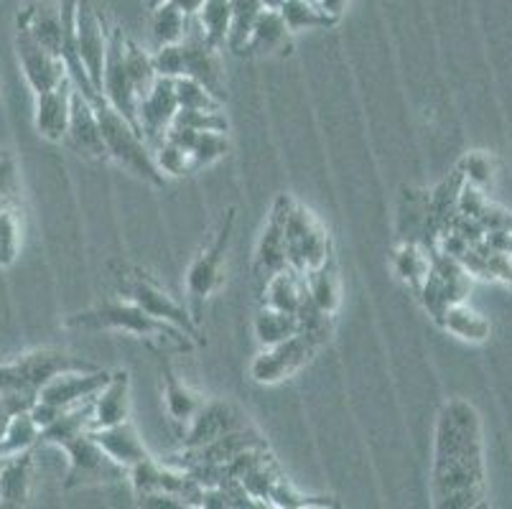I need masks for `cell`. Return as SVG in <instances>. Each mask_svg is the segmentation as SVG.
I'll use <instances>...</instances> for the list:
<instances>
[{
	"label": "cell",
	"instance_id": "7a4b0ae2",
	"mask_svg": "<svg viewBox=\"0 0 512 509\" xmlns=\"http://www.w3.org/2000/svg\"><path fill=\"white\" fill-rule=\"evenodd\" d=\"M95 110L97 120H100V133L107 158H113L120 166L128 168L130 174L141 176V179L151 181V184H164V176H161V171L153 163V153L146 140H143L141 130L107 105L105 97L95 100Z\"/></svg>",
	"mask_w": 512,
	"mask_h": 509
},
{
	"label": "cell",
	"instance_id": "d4e9b609",
	"mask_svg": "<svg viewBox=\"0 0 512 509\" xmlns=\"http://www.w3.org/2000/svg\"><path fill=\"white\" fill-rule=\"evenodd\" d=\"M199 28H202L204 39L209 46L220 49L227 44V34H230V18H232V3L230 0H204L197 16Z\"/></svg>",
	"mask_w": 512,
	"mask_h": 509
},
{
	"label": "cell",
	"instance_id": "c3c4849f",
	"mask_svg": "<svg viewBox=\"0 0 512 509\" xmlns=\"http://www.w3.org/2000/svg\"><path fill=\"white\" fill-rule=\"evenodd\" d=\"M158 3H164V0H151V8L158 6Z\"/></svg>",
	"mask_w": 512,
	"mask_h": 509
},
{
	"label": "cell",
	"instance_id": "5bb4252c",
	"mask_svg": "<svg viewBox=\"0 0 512 509\" xmlns=\"http://www.w3.org/2000/svg\"><path fill=\"white\" fill-rule=\"evenodd\" d=\"M72 95L74 84L69 77L54 90L36 95L34 125L41 138L51 140V143H64L69 130V115H72Z\"/></svg>",
	"mask_w": 512,
	"mask_h": 509
},
{
	"label": "cell",
	"instance_id": "83f0119b",
	"mask_svg": "<svg viewBox=\"0 0 512 509\" xmlns=\"http://www.w3.org/2000/svg\"><path fill=\"white\" fill-rule=\"evenodd\" d=\"M288 26L278 11H263L260 18L255 21L253 34H250L248 49L250 54H271V51L281 49L288 39Z\"/></svg>",
	"mask_w": 512,
	"mask_h": 509
},
{
	"label": "cell",
	"instance_id": "8d00e7d4",
	"mask_svg": "<svg viewBox=\"0 0 512 509\" xmlns=\"http://www.w3.org/2000/svg\"><path fill=\"white\" fill-rule=\"evenodd\" d=\"M153 153V163L156 168L161 171V176H184V174H192L194 171V163L189 151H184L181 146H176L174 140L164 138L161 143L151 148Z\"/></svg>",
	"mask_w": 512,
	"mask_h": 509
},
{
	"label": "cell",
	"instance_id": "ee69618b",
	"mask_svg": "<svg viewBox=\"0 0 512 509\" xmlns=\"http://www.w3.org/2000/svg\"><path fill=\"white\" fill-rule=\"evenodd\" d=\"M314 3H316V8H319V11L324 13V16H327L332 23L342 16L344 6H347V0H314Z\"/></svg>",
	"mask_w": 512,
	"mask_h": 509
},
{
	"label": "cell",
	"instance_id": "52a82bcc",
	"mask_svg": "<svg viewBox=\"0 0 512 509\" xmlns=\"http://www.w3.org/2000/svg\"><path fill=\"white\" fill-rule=\"evenodd\" d=\"M319 344V339H314L306 331H299L283 342L263 347V352L250 364V377L260 385H276V382L286 380L288 375L299 370L301 364H306V359L316 352Z\"/></svg>",
	"mask_w": 512,
	"mask_h": 509
},
{
	"label": "cell",
	"instance_id": "e575fe53",
	"mask_svg": "<svg viewBox=\"0 0 512 509\" xmlns=\"http://www.w3.org/2000/svg\"><path fill=\"white\" fill-rule=\"evenodd\" d=\"M278 13L286 21L288 31L296 34V31H306V28H321L329 26V18L316 8L314 0H283V6L278 8Z\"/></svg>",
	"mask_w": 512,
	"mask_h": 509
},
{
	"label": "cell",
	"instance_id": "f35d334b",
	"mask_svg": "<svg viewBox=\"0 0 512 509\" xmlns=\"http://www.w3.org/2000/svg\"><path fill=\"white\" fill-rule=\"evenodd\" d=\"M153 67H156L158 77H166V79L184 77L186 74L184 46L181 44L158 46L156 54H153Z\"/></svg>",
	"mask_w": 512,
	"mask_h": 509
},
{
	"label": "cell",
	"instance_id": "bcb514c9",
	"mask_svg": "<svg viewBox=\"0 0 512 509\" xmlns=\"http://www.w3.org/2000/svg\"><path fill=\"white\" fill-rule=\"evenodd\" d=\"M8 420H11V415H8L6 410H3V405H0V438H3V433H6Z\"/></svg>",
	"mask_w": 512,
	"mask_h": 509
},
{
	"label": "cell",
	"instance_id": "7402d4cb",
	"mask_svg": "<svg viewBox=\"0 0 512 509\" xmlns=\"http://www.w3.org/2000/svg\"><path fill=\"white\" fill-rule=\"evenodd\" d=\"M34 466L31 451L3 459V464H0V504L18 507V504L29 499L31 482H34Z\"/></svg>",
	"mask_w": 512,
	"mask_h": 509
},
{
	"label": "cell",
	"instance_id": "277c9868",
	"mask_svg": "<svg viewBox=\"0 0 512 509\" xmlns=\"http://www.w3.org/2000/svg\"><path fill=\"white\" fill-rule=\"evenodd\" d=\"M286 252L288 268L299 273H309L332 260V242L327 230L309 209L296 202L286 217Z\"/></svg>",
	"mask_w": 512,
	"mask_h": 509
},
{
	"label": "cell",
	"instance_id": "cb8c5ba5",
	"mask_svg": "<svg viewBox=\"0 0 512 509\" xmlns=\"http://www.w3.org/2000/svg\"><path fill=\"white\" fill-rule=\"evenodd\" d=\"M441 324H444L446 331L456 334L464 342H484L490 336V321L464 306V303H451L444 316H441Z\"/></svg>",
	"mask_w": 512,
	"mask_h": 509
},
{
	"label": "cell",
	"instance_id": "60d3db41",
	"mask_svg": "<svg viewBox=\"0 0 512 509\" xmlns=\"http://www.w3.org/2000/svg\"><path fill=\"white\" fill-rule=\"evenodd\" d=\"M459 174L464 176V181H469V184H474L482 189V186L490 184V179H492L490 158L482 156V153H469V156L462 161Z\"/></svg>",
	"mask_w": 512,
	"mask_h": 509
},
{
	"label": "cell",
	"instance_id": "8992f818",
	"mask_svg": "<svg viewBox=\"0 0 512 509\" xmlns=\"http://www.w3.org/2000/svg\"><path fill=\"white\" fill-rule=\"evenodd\" d=\"M125 36L120 28H110L107 36V54H105V67H102V87L100 95L105 102L120 112L128 123L138 128V95L133 90V82L125 69Z\"/></svg>",
	"mask_w": 512,
	"mask_h": 509
},
{
	"label": "cell",
	"instance_id": "1f68e13d",
	"mask_svg": "<svg viewBox=\"0 0 512 509\" xmlns=\"http://www.w3.org/2000/svg\"><path fill=\"white\" fill-rule=\"evenodd\" d=\"M186 26H189V16H184L171 0H164V3L153 6L151 31L153 39H156V46L181 44V39L186 34Z\"/></svg>",
	"mask_w": 512,
	"mask_h": 509
},
{
	"label": "cell",
	"instance_id": "ffe728a7",
	"mask_svg": "<svg viewBox=\"0 0 512 509\" xmlns=\"http://www.w3.org/2000/svg\"><path fill=\"white\" fill-rule=\"evenodd\" d=\"M90 436L100 443L102 451H105L115 464L125 466V469L148 459L146 446H143L141 438H138V433L133 431V426H130L128 420H125V423H118V426L92 428Z\"/></svg>",
	"mask_w": 512,
	"mask_h": 509
},
{
	"label": "cell",
	"instance_id": "ab89813d",
	"mask_svg": "<svg viewBox=\"0 0 512 509\" xmlns=\"http://www.w3.org/2000/svg\"><path fill=\"white\" fill-rule=\"evenodd\" d=\"M18 219L13 217L11 209L0 212V265H11L18 252Z\"/></svg>",
	"mask_w": 512,
	"mask_h": 509
},
{
	"label": "cell",
	"instance_id": "5b68a950",
	"mask_svg": "<svg viewBox=\"0 0 512 509\" xmlns=\"http://www.w3.org/2000/svg\"><path fill=\"white\" fill-rule=\"evenodd\" d=\"M64 456H67V474H64V487H87V484H105V482H120L128 469L115 464L110 456L100 448V443L90 436V431L82 436L72 438L62 446Z\"/></svg>",
	"mask_w": 512,
	"mask_h": 509
},
{
	"label": "cell",
	"instance_id": "4316f807",
	"mask_svg": "<svg viewBox=\"0 0 512 509\" xmlns=\"http://www.w3.org/2000/svg\"><path fill=\"white\" fill-rule=\"evenodd\" d=\"M41 428L31 413H18L11 415L8 420V428L0 438V459H8V456L23 454V451H31V448L39 443Z\"/></svg>",
	"mask_w": 512,
	"mask_h": 509
},
{
	"label": "cell",
	"instance_id": "74e56055",
	"mask_svg": "<svg viewBox=\"0 0 512 509\" xmlns=\"http://www.w3.org/2000/svg\"><path fill=\"white\" fill-rule=\"evenodd\" d=\"M227 135L220 133V130H202L197 135L192 146V163H194V171L202 166H209V163L220 161L222 156L227 153Z\"/></svg>",
	"mask_w": 512,
	"mask_h": 509
},
{
	"label": "cell",
	"instance_id": "f6af8a7d",
	"mask_svg": "<svg viewBox=\"0 0 512 509\" xmlns=\"http://www.w3.org/2000/svg\"><path fill=\"white\" fill-rule=\"evenodd\" d=\"M171 3H174V6L179 8L184 16L192 18V16H197V13H199V8H202L204 0H171Z\"/></svg>",
	"mask_w": 512,
	"mask_h": 509
},
{
	"label": "cell",
	"instance_id": "681fc988",
	"mask_svg": "<svg viewBox=\"0 0 512 509\" xmlns=\"http://www.w3.org/2000/svg\"><path fill=\"white\" fill-rule=\"evenodd\" d=\"M0 464H3V459H0Z\"/></svg>",
	"mask_w": 512,
	"mask_h": 509
},
{
	"label": "cell",
	"instance_id": "ac0fdd59",
	"mask_svg": "<svg viewBox=\"0 0 512 509\" xmlns=\"http://www.w3.org/2000/svg\"><path fill=\"white\" fill-rule=\"evenodd\" d=\"M130 375L125 370L110 372V380L92 398V428L118 426L128 420ZM90 428V431H92Z\"/></svg>",
	"mask_w": 512,
	"mask_h": 509
},
{
	"label": "cell",
	"instance_id": "d6986e66",
	"mask_svg": "<svg viewBox=\"0 0 512 509\" xmlns=\"http://www.w3.org/2000/svg\"><path fill=\"white\" fill-rule=\"evenodd\" d=\"M18 28L51 54L62 56L67 41V21L54 6H31L18 16Z\"/></svg>",
	"mask_w": 512,
	"mask_h": 509
},
{
	"label": "cell",
	"instance_id": "e0dca14e",
	"mask_svg": "<svg viewBox=\"0 0 512 509\" xmlns=\"http://www.w3.org/2000/svg\"><path fill=\"white\" fill-rule=\"evenodd\" d=\"M13 367H16L21 380L26 382L31 390L39 392L46 382L54 380V377L62 375V372L92 370L95 364L85 362V359L69 357V354L54 352V349H39V352L23 354V357L13 359Z\"/></svg>",
	"mask_w": 512,
	"mask_h": 509
},
{
	"label": "cell",
	"instance_id": "7bdbcfd3",
	"mask_svg": "<svg viewBox=\"0 0 512 509\" xmlns=\"http://www.w3.org/2000/svg\"><path fill=\"white\" fill-rule=\"evenodd\" d=\"M138 499H141L143 507H186L184 499H179L176 494H169V492L141 494Z\"/></svg>",
	"mask_w": 512,
	"mask_h": 509
},
{
	"label": "cell",
	"instance_id": "836d02e7",
	"mask_svg": "<svg viewBox=\"0 0 512 509\" xmlns=\"http://www.w3.org/2000/svg\"><path fill=\"white\" fill-rule=\"evenodd\" d=\"M125 69H128V77L133 82V90H136L138 100L151 90L156 84L158 74L156 67H153V54L143 51L136 41L125 39Z\"/></svg>",
	"mask_w": 512,
	"mask_h": 509
},
{
	"label": "cell",
	"instance_id": "30bf717a",
	"mask_svg": "<svg viewBox=\"0 0 512 509\" xmlns=\"http://www.w3.org/2000/svg\"><path fill=\"white\" fill-rule=\"evenodd\" d=\"M16 49H18V62H21L23 77L34 90V95L49 92L67 79V64L62 56L51 54L44 46L36 44L26 31L18 28L16 36Z\"/></svg>",
	"mask_w": 512,
	"mask_h": 509
},
{
	"label": "cell",
	"instance_id": "f1b7e54d",
	"mask_svg": "<svg viewBox=\"0 0 512 509\" xmlns=\"http://www.w3.org/2000/svg\"><path fill=\"white\" fill-rule=\"evenodd\" d=\"M306 288H309V298L319 311L332 316L339 306V278L332 268V260L319 268L304 273Z\"/></svg>",
	"mask_w": 512,
	"mask_h": 509
},
{
	"label": "cell",
	"instance_id": "7dc6e473",
	"mask_svg": "<svg viewBox=\"0 0 512 509\" xmlns=\"http://www.w3.org/2000/svg\"><path fill=\"white\" fill-rule=\"evenodd\" d=\"M260 3H263L265 11H278L283 6V0H260Z\"/></svg>",
	"mask_w": 512,
	"mask_h": 509
},
{
	"label": "cell",
	"instance_id": "d590c367",
	"mask_svg": "<svg viewBox=\"0 0 512 509\" xmlns=\"http://www.w3.org/2000/svg\"><path fill=\"white\" fill-rule=\"evenodd\" d=\"M174 92L179 110H220L222 100L192 77L174 79Z\"/></svg>",
	"mask_w": 512,
	"mask_h": 509
},
{
	"label": "cell",
	"instance_id": "8fae6325",
	"mask_svg": "<svg viewBox=\"0 0 512 509\" xmlns=\"http://www.w3.org/2000/svg\"><path fill=\"white\" fill-rule=\"evenodd\" d=\"M293 207V199L278 196L271 209V217L265 222L263 235H260L258 250H255V275L260 280H268L278 270L288 268L286 252V217Z\"/></svg>",
	"mask_w": 512,
	"mask_h": 509
},
{
	"label": "cell",
	"instance_id": "44dd1931",
	"mask_svg": "<svg viewBox=\"0 0 512 509\" xmlns=\"http://www.w3.org/2000/svg\"><path fill=\"white\" fill-rule=\"evenodd\" d=\"M306 298H309V288H306L304 273H299V270L283 268L265 280L263 306H271L276 311H283V314L299 316Z\"/></svg>",
	"mask_w": 512,
	"mask_h": 509
},
{
	"label": "cell",
	"instance_id": "7c38bea8",
	"mask_svg": "<svg viewBox=\"0 0 512 509\" xmlns=\"http://www.w3.org/2000/svg\"><path fill=\"white\" fill-rule=\"evenodd\" d=\"M123 293L130 303H136L138 308H143V311H146L148 316H153V319L176 326V329L184 331L186 336H197V329H194L192 319H189V314L184 311V306H179L169 293L161 291L156 283H151V280L143 278V275H136L130 283H125Z\"/></svg>",
	"mask_w": 512,
	"mask_h": 509
},
{
	"label": "cell",
	"instance_id": "3957f363",
	"mask_svg": "<svg viewBox=\"0 0 512 509\" xmlns=\"http://www.w3.org/2000/svg\"><path fill=\"white\" fill-rule=\"evenodd\" d=\"M69 326H79V329H123L130 334L148 336V339H158V342L174 344L179 349H189L184 339V331L176 326L158 321L148 316L143 308L136 303H110V306L95 308V311H85L69 319Z\"/></svg>",
	"mask_w": 512,
	"mask_h": 509
},
{
	"label": "cell",
	"instance_id": "6da1fadb",
	"mask_svg": "<svg viewBox=\"0 0 512 509\" xmlns=\"http://www.w3.org/2000/svg\"><path fill=\"white\" fill-rule=\"evenodd\" d=\"M436 507L469 509L484 499V461L479 415L467 400L444 405L434 446Z\"/></svg>",
	"mask_w": 512,
	"mask_h": 509
},
{
	"label": "cell",
	"instance_id": "2e32d148",
	"mask_svg": "<svg viewBox=\"0 0 512 509\" xmlns=\"http://www.w3.org/2000/svg\"><path fill=\"white\" fill-rule=\"evenodd\" d=\"M245 418L240 415V410L232 408L230 403H202V408L194 413V418L189 420V431L184 436V448H199L204 443L214 441V438L225 436V433L237 431V428H245Z\"/></svg>",
	"mask_w": 512,
	"mask_h": 509
},
{
	"label": "cell",
	"instance_id": "b9f144b4",
	"mask_svg": "<svg viewBox=\"0 0 512 509\" xmlns=\"http://www.w3.org/2000/svg\"><path fill=\"white\" fill-rule=\"evenodd\" d=\"M29 413H31V418H34L36 423H39V428H46V426H49V423H54V420H57L59 415L64 413V410L59 408V405H54V403H46V400L36 398L34 408H31Z\"/></svg>",
	"mask_w": 512,
	"mask_h": 509
},
{
	"label": "cell",
	"instance_id": "f546056e",
	"mask_svg": "<svg viewBox=\"0 0 512 509\" xmlns=\"http://www.w3.org/2000/svg\"><path fill=\"white\" fill-rule=\"evenodd\" d=\"M232 3V18H230V34H227V46L235 54H245L248 49L250 34H253L255 21L260 13L265 11L260 0H230Z\"/></svg>",
	"mask_w": 512,
	"mask_h": 509
},
{
	"label": "cell",
	"instance_id": "4fadbf2b",
	"mask_svg": "<svg viewBox=\"0 0 512 509\" xmlns=\"http://www.w3.org/2000/svg\"><path fill=\"white\" fill-rule=\"evenodd\" d=\"M107 380H110V372L100 370V367H92V370H69L46 382L39 390V398L67 410L95 398Z\"/></svg>",
	"mask_w": 512,
	"mask_h": 509
},
{
	"label": "cell",
	"instance_id": "4dcf8cb0",
	"mask_svg": "<svg viewBox=\"0 0 512 509\" xmlns=\"http://www.w3.org/2000/svg\"><path fill=\"white\" fill-rule=\"evenodd\" d=\"M161 375H164V398L169 415L174 420H179V423H189L194 418V413L202 408V400L176 377V372L171 370L169 364H164Z\"/></svg>",
	"mask_w": 512,
	"mask_h": 509
},
{
	"label": "cell",
	"instance_id": "ba28073f",
	"mask_svg": "<svg viewBox=\"0 0 512 509\" xmlns=\"http://www.w3.org/2000/svg\"><path fill=\"white\" fill-rule=\"evenodd\" d=\"M176 112H179V102H176L174 79L158 77L151 90L138 100V130H141L148 148L166 138Z\"/></svg>",
	"mask_w": 512,
	"mask_h": 509
},
{
	"label": "cell",
	"instance_id": "9c48e42d",
	"mask_svg": "<svg viewBox=\"0 0 512 509\" xmlns=\"http://www.w3.org/2000/svg\"><path fill=\"white\" fill-rule=\"evenodd\" d=\"M232 227H235V209H230V212L225 214L214 240L209 242L207 250H202V255H199L192 263V268H189L186 288H189V293H192L194 298H207L214 288L220 286L222 265H225L227 247H230L232 240Z\"/></svg>",
	"mask_w": 512,
	"mask_h": 509
},
{
	"label": "cell",
	"instance_id": "484cf974",
	"mask_svg": "<svg viewBox=\"0 0 512 509\" xmlns=\"http://www.w3.org/2000/svg\"><path fill=\"white\" fill-rule=\"evenodd\" d=\"M299 331V316L283 314V311H276L271 306H263L255 316V336H258L260 347H271V344L283 342V339L299 334Z\"/></svg>",
	"mask_w": 512,
	"mask_h": 509
},
{
	"label": "cell",
	"instance_id": "d6a6232c",
	"mask_svg": "<svg viewBox=\"0 0 512 509\" xmlns=\"http://www.w3.org/2000/svg\"><path fill=\"white\" fill-rule=\"evenodd\" d=\"M393 265L395 273L406 280L408 286H413L418 291L423 280H426L428 270H431V252L418 245V242L408 240L398 247Z\"/></svg>",
	"mask_w": 512,
	"mask_h": 509
},
{
	"label": "cell",
	"instance_id": "603a6c76",
	"mask_svg": "<svg viewBox=\"0 0 512 509\" xmlns=\"http://www.w3.org/2000/svg\"><path fill=\"white\" fill-rule=\"evenodd\" d=\"M90 428H92V400H87V403L67 408L57 420H54V423L41 428L39 443H51V446L62 448L64 443L82 436V433H87Z\"/></svg>",
	"mask_w": 512,
	"mask_h": 509
},
{
	"label": "cell",
	"instance_id": "9a60e30c",
	"mask_svg": "<svg viewBox=\"0 0 512 509\" xmlns=\"http://www.w3.org/2000/svg\"><path fill=\"white\" fill-rule=\"evenodd\" d=\"M64 143H67L72 151H77L79 156L107 158L95 102L87 100L79 90H74L72 95V115H69V130Z\"/></svg>",
	"mask_w": 512,
	"mask_h": 509
}]
</instances>
